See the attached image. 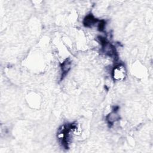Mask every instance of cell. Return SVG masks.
<instances>
[{"instance_id":"1","label":"cell","mask_w":153,"mask_h":153,"mask_svg":"<svg viewBox=\"0 0 153 153\" xmlns=\"http://www.w3.org/2000/svg\"><path fill=\"white\" fill-rule=\"evenodd\" d=\"M127 74L126 69L122 65H117L112 69V75L115 81H121L125 79Z\"/></svg>"},{"instance_id":"2","label":"cell","mask_w":153,"mask_h":153,"mask_svg":"<svg viewBox=\"0 0 153 153\" xmlns=\"http://www.w3.org/2000/svg\"><path fill=\"white\" fill-rule=\"evenodd\" d=\"M99 22V21L93 16H92L91 14H89L85 17L83 23L84 26L86 27H92L96 24L98 25Z\"/></svg>"},{"instance_id":"3","label":"cell","mask_w":153,"mask_h":153,"mask_svg":"<svg viewBox=\"0 0 153 153\" xmlns=\"http://www.w3.org/2000/svg\"><path fill=\"white\" fill-rule=\"evenodd\" d=\"M71 65L72 62L70 59H67L63 62H62V63L61 64V71L62 74V77H63L68 74V72L71 68Z\"/></svg>"},{"instance_id":"4","label":"cell","mask_w":153,"mask_h":153,"mask_svg":"<svg viewBox=\"0 0 153 153\" xmlns=\"http://www.w3.org/2000/svg\"><path fill=\"white\" fill-rule=\"evenodd\" d=\"M120 119V115L117 113V111L114 110L110 114H109L106 117V120L108 124L112 125L116 121H117Z\"/></svg>"}]
</instances>
